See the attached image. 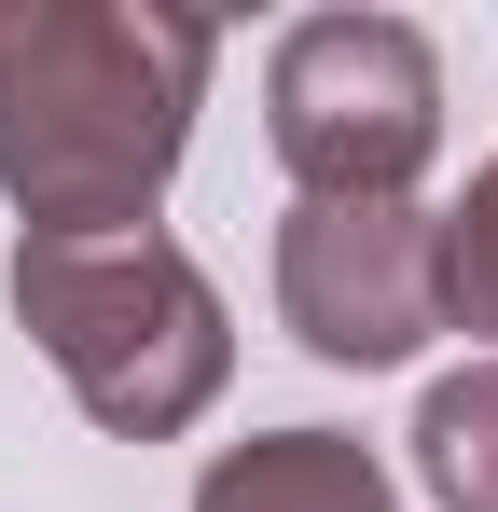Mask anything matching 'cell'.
Listing matches in <instances>:
<instances>
[{
    "mask_svg": "<svg viewBox=\"0 0 498 512\" xmlns=\"http://www.w3.org/2000/svg\"><path fill=\"white\" fill-rule=\"evenodd\" d=\"M277 319L332 374H402L443 333V208H415V194H291Z\"/></svg>",
    "mask_w": 498,
    "mask_h": 512,
    "instance_id": "277c9868",
    "label": "cell"
},
{
    "mask_svg": "<svg viewBox=\"0 0 498 512\" xmlns=\"http://www.w3.org/2000/svg\"><path fill=\"white\" fill-rule=\"evenodd\" d=\"M415 485L443 512H498V360L429 374V402H415Z\"/></svg>",
    "mask_w": 498,
    "mask_h": 512,
    "instance_id": "8992f818",
    "label": "cell"
},
{
    "mask_svg": "<svg viewBox=\"0 0 498 512\" xmlns=\"http://www.w3.org/2000/svg\"><path fill=\"white\" fill-rule=\"evenodd\" d=\"M14 333L56 360L97 429L180 443L236 374V319L180 236H14Z\"/></svg>",
    "mask_w": 498,
    "mask_h": 512,
    "instance_id": "7a4b0ae2",
    "label": "cell"
},
{
    "mask_svg": "<svg viewBox=\"0 0 498 512\" xmlns=\"http://www.w3.org/2000/svg\"><path fill=\"white\" fill-rule=\"evenodd\" d=\"M194 512H388V471L360 429H249L194 471Z\"/></svg>",
    "mask_w": 498,
    "mask_h": 512,
    "instance_id": "5b68a950",
    "label": "cell"
},
{
    "mask_svg": "<svg viewBox=\"0 0 498 512\" xmlns=\"http://www.w3.org/2000/svg\"><path fill=\"white\" fill-rule=\"evenodd\" d=\"M222 28L180 0H0V194L28 236H153Z\"/></svg>",
    "mask_w": 498,
    "mask_h": 512,
    "instance_id": "6da1fadb",
    "label": "cell"
},
{
    "mask_svg": "<svg viewBox=\"0 0 498 512\" xmlns=\"http://www.w3.org/2000/svg\"><path fill=\"white\" fill-rule=\"evenodd\" d=\"M263 139L305 194H415L443 153V56L415 14H305L263 56Z\"/></svg>",
    "mask_w": 498,
    "mask_h": 512,
    "instance_id": "3957f363",
    "label": "cell"
},
{
    "mask_svg": "<svg viewBox=\"0 0 498 512\" xmlns=\"http://www.w3.org/2000/svg\"><path fill=\"white\" fill-rule=\"evenodd\" d=\"M443 333L498 346V167H471V194L443 208Z\"/></svg>",
    "mask_w": 498,
    "mask_h": 512,
    "instance_id": "52a82bcc",
    "label": "cell"
}]
</instances>
